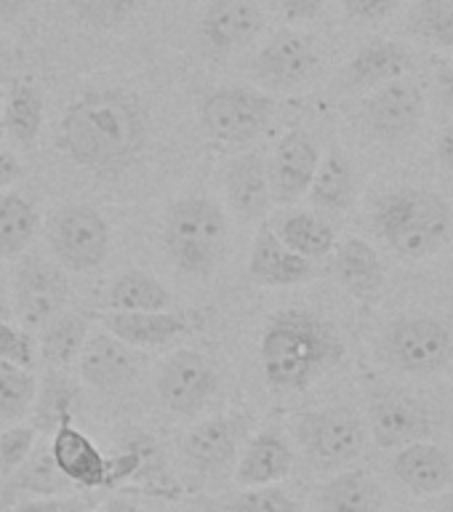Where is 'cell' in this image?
I'll list each match as a JSON object with an SVG mask.
<instances>
[{"instance_id": "f1b7e54d", "label": "cell", "mask_w": 453, "mask_h": 512, "mask_svg": "<svg viewBox=\"0 0 453 512\" xmlns=\"http://www.w3.org/2000/svg\"><path fill=\"white\" fill-rule=\"evenodd\" d=\"M110 310L118 312H160L171 310L174 294L147 270H126L112 280L107 291Z\"/></svg>"}, {"instance_id": "4fadbf2b", "label": "cell", "mask_w": 453, "mask_h": 512, "mask_svg": "<svg viewBox=\"0 0 453 512\" xmlns=\"http://www.w3.org/2000/svg\"><path fill=\"white\" fill-rule=\"evenodd\" d=\"M414 67L416 54L408 43L398 38H374L363 43L350 62L344 64L339 88L347 94H360V91L368 94L392 80L406 78L414 72Z\"/></svg>"}, {"instance_id": "3957f363", "label": "cell", "mask_w": 453, "mask_h": 512, "mask_svg": "<svg viewBox=\"0 0 453 512\" xmlns=\"http://www.w3.org/2000/svg\"><path fill=\"white\" fill-rule=\"evenodd\" d=\"M371 230L392 254L406 262H419L438 254L451 240L453 211L440 192L403 184L374 200Z\"/></svg>"}, {"instance_id": "7dc6e473", "label": "cell", "mask_w": 453, "mask_h": 512, "mask_svg": "<svg viewBox=\"0 0 453 512\" xmlns=\"http://www.w3.org/2000/svg\"><path fill=\"white\" fill-rule=\"evenodd\" d=\"M91 512H139V504L131 496H112L107 502H102L99 507H94Z\"/></svg>"}, {"instance_id": "f35d334b", "label": "cell", "mask_w": 453, "mask_h": 512, "mask_svg": "<svg viewBox=\"0 0 453 512\" xmlns=\"http://www.w3.org/2000/svg\"><path fill=\"white\" fill-rule=\"evenodd\" d=\"M227 512H299L296 502L278 486L243 488L230 502Z\"/></svg>"}, {"instance_id": "e0dca14e", "label": "cell", "mask_w": 453, "mask_h": 512, "mask_svg": "<svg viewBox=\"0 0 453 512\" xmlns=\"http://www.w3.org/2000/svg\"><path fill=\"white\" fill-rule=\"evenodd\" d=\"M294 462V446L286 432L264 427L240 448V456L235 459V483L240 488L278 486L294 472Z\"/></svg>"}, {"instance_id": "8992f818", "label": "cell", "mask_w": 453, "mask_h": 512, "mask_svg": "<svg viewBox=\"0 0 453 512\" xmlns=\"http://www.w3.org/2000/svg\"><path fill=\"white\" fill-rule=\"evenodd\" d=\"M291 435L302 454L328 472L352 464L366 448V424L347 406L296 414L291 419Z\"/></svg>"}, {"instance_id": "7a4b0ae2", "label": "cell", "mask_w": 453, "mask_h": 512, "mask_svg": "<svg viewBox=\"0 0 453 512\" xmlns=\"http://www.w3.org/2000/svg\"><path fill=\"white\" fill-rule=\"evenodd\" d=\"M259 358L270 390L304 392L344 358V342L331 320L288 307L264 323Z\"/></svg>"}, {"instance_id": "83f0119b", "label": "cell", "mask_w": 453, "mask_h": 512, "mask_svg": "<svg viewBox=\"0 0 453 512\" xmlns=\"http://www.w3.org/2000/svg\"><path fill=\"white\" fill-rule=\"evenodd\" d=\"M283 243L291 251H296L304 259H323L334 251L336 230L323 214H315L310 208H291L280 216L278 224L272 227Z\"/></svg>"}, {"instance_id": "ee69618b", "label": "cell", "mask_w": 453, "mask_h": 512, "mask_svg": "<svg viewBox=\"0 0 453 512\" xmlns=\"http://www.w3.org/2000/svg\"><path fill=\"white\" fill-rule=\"evenodd\" d=\"M435 94H438L443 110L453 115V59L440 64L438 72H435Z\"/></svg>"}, {"instance_id": "277c9868", "label": "cell", "mask_w": 453, "mask_h": 512, "mask_svg": "<svg viewBox=\"0 0 453 512\" xmlns=\"http://www.w3.org/2000/svg\"><path fill=\"white\" fill-rule=\"evenodd\" d=\"M227 214L214 198L192 195L176 200L163 222V246L171 262L187 275L214 272L227 251Z\"/></svg>"}, {"instance_id": "603a6c76", "label": "cell", "mask_w": 453, "mask_h": 512, "mask_svg": "<svg viewBox=\"0 0 453 512\" xmlns=\"http://www.w3.org/2000/svg\"><path fill=\"white\" fill-rule=\"evenodd\" d=\"M392 472L414 496H435L453 483V459L446 448L416 440L400 448Z\"/></svg>"}, {"instance_id": "f907efd6", "label": "cell", "mask_w": 453, "mask_h": 512, "mask_svg": "<svg viewBox=\"0 0 453 512\" xmlns=\"http://www.w3.org/2000/svg\"><path fill=\"white\" fill-rule=\"evenodd\" d=\"M174 512H176V510H174Z\"/></svg>"}, {"instance_id": "60d3db41", "label": "cell", "mask_w": 453, "mask_h": 512, "mask_svg": "<svg viewBox=\"0 0 453 512\" xmlns=\"http://www.w3.org/2000/svg\"><path fill=\"white\" fill-rule=\"evenodd\" d=\"M344 14L358 24H379L395 16L406 0H342Z\"/></svg>"}, {"instance_id": "f6af8a7d", "label": "cell", "mask_w": 453, "mask_h": 512, "mask_svg": "<svg viewBox=\"0 0 453 512\" xmlns=\"http://www.w3.org/2000/svg\"><path fill=\"white\" fill-rule=\"evenodd\" d=\"M19 179H22V163L14 152L0 147V192L11 190Z\"/></svg>"}, {"instance_id": "52a82bcc", "label": "cell", "mask_w": 453, "mask_h": 512, "mask_svg": "<svg viewBox=\"0 0 453 512\" xmlns=\"http://www.w3.org/2000/svg\"><path fill=\"white\" fill-rule=\"evenodd\" d=\"M275 99L254 86H222L206 96L200 107L203 126L216 142L248 144L272 123Z\"/></svg>"}, {"instance_id": "4dcf8cb0", "label": "cell", "mask_w": 453, "mask_h": 512, "mask_svg": "<svg viewBox=\"0 0 453 512\" xmlns=\"http://www.w3.org/2000/svg\"><path fill=\"white\" fill-rule=\"evenodd\" d=\"M46 118V99L43 91L32 83H14L3 94V120H6V134L14 142L30 147L38 142L40 128Z\"/></svg>"}, {"instance_id": "74e56055", "label": "cell", "mask_w": 453, "mask_h": 512, "mask_svg": "<svg viewBox=\"0 0 453 512\" xmlns=\"http://www.w3.org/2000/svg\"><path fill=\"white\" fill-rule=\"evenodd\" d=\"M38 443V427L32 424H14L0 432V475L19 472Z\"/></svg>"}, {"instance_id": "9a60e30c", "label": "cell", "mask_w": 453, "mask_h": 512, "mask_svg": "<svg viewBox=\"0 0 453 512\" xmlns=\"http://www.w3.org/2000/svg\"><path fill=\"white\" fill-rule=\"evenodd\" d=\"M318 163L320 150L310 131H304V128L286 131L280 136L278 147L272 152L270 166H267L272 200H278L283 206H291L296 200H302L310 190Z\"/></svg>"}, {"instance_id": "7bdbcfd3", "label": "cell", "mask_w": 453, "mask_h": 512, "mask_svg": "<svg viewBox=\"0 0 453 512\" xmlns=\"http://www.w3.org/2000/svg\"><path fill=\"white\" fill-rule=\"evenodd\" d=\"M275 6L283 14V19L302 24L318 19L323 14V8H326V0H275Z\"/></svg>"}, {"instance_id": "bcb514c9", "label": "cell", "mask_w": 453, "mask_h": 512, "mask_svg": "<svg viewBox=\"0 0 453 512\" xmlns=\"http://www.w3.org/2000/svg\"><path fill=\"white\" fill-rule=\"evenodd\" d=\"M435 160L443 171L453 174V120L440 131L438 142H435Z\"/></svg>"}, {"instance_id": "9c48e42d", "label": "cell", "mask_w": 453, "mask_h": 512, "mask_svg": "<svg viewBox=\"0 0 453 512\" xmlns=\"http://www.w3.org/2000/svg\"><path fill=\"white\" fill-rule=\"evenodd\" d=\"M427 115V94L411 75L368 91L360 104L358 120L368 136L379 142H403L422 128Z\"/></svg>"}, {"instance_id": "d6986e66", "label": "cell", "mask_w": 453, "mask_h": 512, "mask_svg": "<svg viewBox=\"0 0 453 512\" xmlns=\"http://www.w3.org/2000/svg\"><path fill=\"white\" fill-rule=\"evenodd\" d=\"M48 451L56 470L75 488H107V456L86 432L72 424V419L56 424Z\"/></svg>"}, {"instance_id": "6da1fadb", "label": "cell", "mask_w": 453, "mask_h": 512, "mask_svg": "<svg viewBox=\"0 0 453 512\" xmlns=\"http://www.w3.org/2000/svg\"><path fill=\"white\" fill-rule=\"evenodd\" d=\"M150 139L144 104L123 88H96L64 110L56 144L80 168L118 174L134 166Z\"/></svg>"}, {"instance_id": "1f68e13d", "label": "cell", "mask_w": 453, "mask_h": 512, "mask_svg": "<svg viewBox=\"0 0 453 512\" xmlns=\"http://www.w3.org/2000/svg\"><path fill=\"white\" fill-rule=\"evenodd\" d=\"M88 320L80 312H59L54 320H48L40 328V352L51 368H64L70 363H78V355L86 344Z\"/></svg>"}, {"instance_id": "8d00e7d4", "label": "cell", "mask_w": 453, "mask_h": 512, "mask_svg": "<svg viewBox=\"0 0 453 512\" xmlns=\"http://www.w3.org/2000/svg\"><path fill=\"white\" fill-rule=\"evenodd\" d=\"M142 0H70L80 22L96 30H112L134 14Z\"/></svg>"}, {"instance_id": "d6a6232c", "label": "cell", "mask_w": 453, "mask_h": 512, "mask_svg": "<svg viewBox=\"0 0 453 512\" xmlns=\"http://www.w3.org/2000/svg\"><path fill=\"white\" fill-rule=\"evenodd\" d=\"M406 27L424 46L453 51V0H414Z\"/></svg>"}, {"instance_id": "2e32d148", "label": "cell", "mask_w": 453, "mask_h": 512, "mask_svg": "<svg viewBox=\"0 0 453 512\" xmlns=\"http://www.w3.org/2000/svg\"><path fill=\"white\" fill-rule=\"evenodd\" d=\"M246 422L240 416H211L192 427L182 440V454L203 475H216L227 470L238 459L243 448Z\"/></svg>"}, {"instance_id": "44dd1931", "label": "cell", "mask_w": 453, "mask_h": 512, "mask_svg": "<svg viewBox=\"0 0 453 512\" xmlns=\"http://www.w3.org/2000/svg\"><path fill=\"white\" fill-rule=\"evenodd\" d=\"M264 11L256 0H208L200 32L216 51H235L259 38Z\"/></svg>"}, {"instance_id": "d590c367", "label": "cell", "mask_w": 453, "mask_h": 512, "mask_svg": "<svg viewBox=\"0 0 453 512\" xmlns=\"http://www.w3.org/2000/svg\"><path fill=\"white\" fill-rule=\"evenodd\" d=\"M22 470V480H19V486L32 491V494L38 496H54V494H67L70 488H75L70 480L64 478L62 472L56 470L54 459H51V451H32L30 459L19 467Z\"/></svg>"}, {"instance_id": "681fc988", "label": "cell", "mask_w": 453, "mask_h": 512, "mask_svg": "<svg viewBox=\"0 0 453 512\" xmlns=\"http://www.w3.org/2000/svg\"><path fill=\"white\" fill-rule=\"evenodd\" d=\"M6 136V120H3V91H0V142Z\"/></svg>"}, {"instance_id": "7402d4cb", "label": "cell", "mask_w": 453, "mask_h": 512, "mask_svg": "<svg viewBox=\"0 0 453 512\" xmlns=\"http://www.w3.org/2000/svg\"><path fill=\"white\" fill-rule=\"evenodd\" d=\"M331 254H334V264H331L334 278L347 294L363 302H374L376 296L382 294L387 270H384L379 251L366 238L350 235V238L336 240Z\"/></svg>"}, {"instance_id": "ab89813d", "label": "cell", "mask_w": 453, "mask_h": 512, "mask_svg": "<svg viewBox=\"0 0 453 512\" xmlns=\"http://www.w3.org/2000/svg\"><path fill=\"white\" fill-rule=\"evenodd\" d=\"M0 360L16 363V366H35V344L22 326H14L0 318Z\"/></svg>"}, {"instance_id": "5bb4252c", "label": "cell", "mask_w": 453, "mask_h": 512, "mask_svg": "<svg viewBox=\"0 0 453 512\" xmlns=\"http://www.w3.org/2000/svg\"><path fill=\"white\" fill-rule=\"evenodd\" d=\"M368 430L379 448H403L416 440H427L432 416L424 403L408 398L406 392H379L368 403Z\"/></svg>"}, {"instance_id": "c3c4849f", "label": "cell", "mask_w": 453, "mask_h": 512, "mask_svg": "<svg viewBox=\"0 0 453 512\" xmlns=\"http://www.w3.org/2000/svg\"><path fill=\"white\" fill-rule=\"evenodd\" d=\"M27 0H0V22H14L24 14Z\"/></svg>"}, {"instance_id": "4316f807", "label": "cell", "mask_w": 453, "mask_h": 512, "mask_svg": "<svg viewBox=\"0 0 453 512\" xmlns=\"http://www.w3.org/2000/svg\"><path fill=\"white\" fill-rule=\"evenodd\" d=\"M307 198L323 214H344L355 206L358 198V176L352 160L342 150H331L320 155L318 171L312 176Z\"/></svg>"}, {"instance_id": "f546056e", "label": "cell", "mask_w": 453, "mask_h": 512, "mask_svg": "<svg viewBox=\"0 0 453 512\" xmlns=\"http://www.w3.org/2000/svg\"><path fill=\"white\" fill-rule=\"evenodd\" d=\"M40 230L38 208L14 190L0 192V256L19 259Z\"/></svg>"}, {"instance_id": "30bf717a", "label": "cell", "mask_w": 453, "mask_h": 512, "mask_svg": "<svg viewBox=\"0 0 453 512\" xmlns=\"http://www.w3.org/2000/svg\"><path fill=\"white\" fill-rule=\"evenodd\" d=\"M219 392L214 360L198 350L171 352L158 374V395L171 414L198 416Z\"/></svg>"}, {"instance_id": "5b68a950", "label": "cell", "mask_w": 453, "mask_h": 512, "mask_svg": "<svg viewBox=\"0 0 453 512\" xmlns=\"http://www.w3.org/2000/svg\"><path fill=\"white\" fill-rule=\"evenodd\" d=\"M379 355L400 374H438L453 360V326L427 312L398 315L382 331Z\"/></svg>"}, {"instance_id": "ffe728a7", "label": "cell", "mask_w": 453, "mask_h": 512, "mask_svg": "<svg viewBox=\"0 0 453 512\" xmlns=\"http://www.w3.org/2000/svg\"><path fill=\"white\" fill-rule=\"evenodd\" d=\"M80 376L94 390H115L131 382L139 371V358L134 347L120 342L107 328L86 336V344L78 355Z\"/></svg>"}, {"instance_id": "8fae6325", "label": "cell", "mask_w": 453, "mask_h": 512, "mask_svg": "<svg viewBox=\"0 0 453 512\" xmlns=\"http://www.w3.org/2000/svg\"><path fill=\"white\" fill-rule=\"evenodd\" d=\"M320 67L318 40L310 32L288 30L275 32L254 59L256 80L275 91H294L304 86Z\"/></svg>"}, {"instance_id": "e575fe53", "label": "cell", "mask_w": 453, "mask_h": 512, "mask_svg": "<svg viewBox=\"0 0 453 512\" xmlns=\"http://www.w3.org/2000/svg\"><path fill=\"white\" fill-rule=\"evenodd\" d=\"M35 406H38V422H46V427H51V430H54L56 424H62L64 419H72L75 390H72L70 379L59 368H51L46 374L43 390L38 387Z\"/></svg>"}, {"instance_id": "d4e9b609", "label": "cell", "mask_w": 453, "mask_h": 512, "mask_svg": "<svg viewBox=\"0 0 453 512\" xmlns=\"http://www.w3.org/2000/svg\"><path fill=\"white\" fill-rule=\"evenodd\" d=\"M104 328L134 350H152L187 334V318L179 312H118L102 315Z\"/></svg>"}, {"instance_id": "b9f144b4", "label": "cell", "mask_w": 453, "mask_h": 512, "mask_svg": "<svg viewBox=\"0 0 453 512\" xmlns=\"http://www.w3.org/2000/svg\"><path fill=\"white\" fill-rule=\"evenodd\" d=\"M94 507L83 499V496L72 494H54V496H38L30 502H22L11 512H91Z\"/></svg>"}, {"instance_id": "484cf974", "label": "cell", "mask_w": 453, "mask_h": 512, "mask_svg": "<svg viewBox=\"0 0 453 512\" xmlns=\"http://www.w3.org/2000/svg\"><path fill=\"white\" fill-rule=\"evenodd\" d=\"M382 504V486L366 470L336 472L315 491V512H379Z\"/></svg>"}, {"instance_id": "836d02e7", "label": "cell", "mask_w": 453, "mask_h": 512, "mask_svg": "<svg viewBox=\"0 0 453 512\" xmlns=\"http://www.w3.org/2000/svg\"><path fill=\"white\" fill-rule=\"evenodd\" d=\"M38 379L32 368L0 360V422H19L35 408Z\"/></svg>"}, {"instance_id": "ac0fdd59", "label": "cell", "mask_w": 453, "mask_h": 512, "mask_svg": "<svg viewBox=\"0 0 453 512\" xmlns=\"http://www.w3.org/2000/svg\"><path fill=\"white\" fill-rule=\"evenodd\" d=\"M248 275L256 286L288 288L302 286L315 278V262L304 259L275 235L270 224L256 232L248 251Z\"/></svg>"}, {"instance_id": "cb8c5ba5", "label": "cell", "mask_w": 453, "mask_h": 512, "mask_svg": "<svg viewBox=\"0 0 453 512\" xmlns=\"http://www.w3.org/2000/svg\"><path fill=\"white\" fill-rule=\"evenodd\" d=\"M224 192L230 206L243 219H262L272 206V187L267 160L259 152H243L232 158L224 174Z\"/></svg>"}, {"instance_id": "ba28073f", "label": "cell", "mask_w": 453, "mask_h": 512, "mask_svg": "<svg viewBox=\"0 0 453 512\" xmlns=\"http://www.w3.org/2000/svg\"><path fill=\"white\" fill-rule=\"evenodd\" d=\"M110 224L91 206H64L48 222V246L67 272H91L110 254Z\"/></svg>"}, {"instance_id": "7c38bea8", "label": "cell", "mask_w": 453, "mask_h": 512, "mask_svg": "<svg viewBox=\"0 0 453 512\" xmlns=\"http://www.w3.org/2000/svg\"><path fill=\"white\" fill-rule=\"evenodd\" d=\"M70 296V286L64 280L62 270L54 264L27 259L14 272V288H11V307L22 328H43L48 320H54L64 312Z\"/></svg>"}]
</instances>
